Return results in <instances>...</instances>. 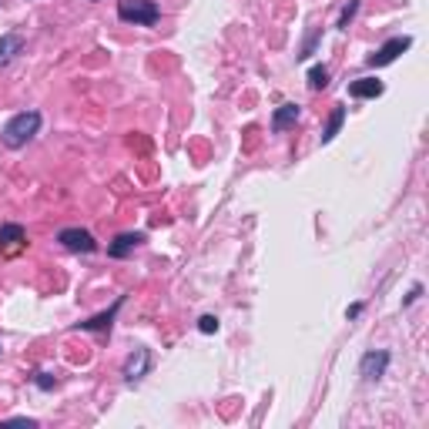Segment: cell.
<instances>
[{
	"label": "cell",
	"mask_w": 429,
	"mask_h": 429,
	"mask_svg": "<svg viewBox=\"0 0 429 429\" xmlns=\"http://www.w3.org/2000/svg\"><path fill=\"white\" fill-rule=\"evenodd\" d=\"M57 242H61L64 248H71V252H94V248H97L94 235L84 229H64L61 235H57Z\"/></svg>",
	"instance_id": "cell-5"
},
{
	"label": "cell",
	"mask_w": 429,
	"mask_h": 429,
	"mask_svg": "<svg viewBox=\"0 0 429 429\" xmlns=\"http://www.w3.org/2000/svg\"><path fill=\"white\" fill-rule=\"evenodd\" d=\"M37 386H41V389H50V386H54V379H50L47 372H41V379H37Z\"/></svg>",
	"instance_id": "cell-17"
},
{
	"label": "cell",
	"mask_w": 429,
	"mask_h": 429,
	"mask_svg": "<svg viewBox=\"0 0 429 429\" xmlns=\"http://www.w3.org/2000/svg\"><path fill=\"white\" fill-rule=\"evenodd\" d=\"M141 242H144V235H141V231H124V235H118V238L111 242L107 255H111V259H128V255H131Z\"/></svg>",
	"instance_id": "cell-7"
},
{
	"label": "cell",
	"mask_w": 429,
	"mask_h": 429,
	"mask_svg": "<svg viewBox=\"0 0 429 429\" xmlns=\"http://www.w3.org/2000/svg\"><path fill=\"white\" fill-rule=\"evenodd\" d=\"M148 369H151V353H148V349H138V353L124 362V379H128V383H138V379L148 376Z\"/></svg>",
	"instance_id": "cell-6"
},
{
	"label": "cell",
	"mask_w": 429,
	"mask_h": 429,
	"mask_svg": "<svg viewBox=\"0 0 429 429\" xmlns=\"http://www.w3.org/2000/svg\"><path fill=\"white\" fill-rule=\"evenodd\" d=\"M342 121H346V107L339 104V107H332V114H329V124H325V131H322V144H329V141L336 138Z\"/></svg>",
	"instance_id": "cell-13"
},
{
	"label": "cell",
	"mask_w": 429,
	"mask_h": 429,
	"mask_svg": "<svg viewBox=\"0 0 429 429\" xmlns=\"http://www.w3.org/2000/svg\"><path fill=\"white\" fill-rule=\"evenodd\" d=\"M124 306V299H118L114 306L107 308V312H101V315H94V319L88 322H77V329H84V332H101V329H111V322H114V315H118V308Z\"/></svg>",
	"instance_id": "cell-8"
},
{
	"label": "cell",
	"mask_w": 429,
	"mask_h": 429,
	"mask_svg": "<svg viewBox=\"0 0 429 429\" xmlns=\"http://www.w3.org/2000/svg\"><path fill=\"white\" fill-rule=\"evenodd\" d=\"M24 242H27V235L20 225H0V248L4 252H17Z\"/></svg>",
	"instance_id": "cell-10"
},
{
	"label": "cell",
	"mask_w": 429,
	"mask_h": 429,
	"mask_svg": "<svg viewBox=\"0 0 429 429\" xmlns=\"http://www.w3.org/2000/svg\"><path fill=\"white\" fill-rule=\"evenodd\" d=\"M295 121H299V104H282L275 111V118H272V128H275V131H285V128H292Z\"/></svg>",
	"instance_id": "cell-12"
},
{
	"label": "cell",
	"mask_w": 429,
	"mask_h": 429,
	"mask_svg": "<svg viewBox=\"0 0 429 429\" xmlns=\"http://www.w3.org/2000/svg\"><path fill=\"white\" fill-rule=\"evenodd\" d=\"M118 17H121L124 24L151 27V24H158L161 11H158V4H154V0H121V4H118Z\"/></svg>",
	"instance_id": "cell-2"
},
{
	"label": "cell",
	"mask_w": 429,
	"mask_h": 429,
	"mask_svg": "<svg viewBox=\"0 0 429 429\" xmlns=\"http://www.w3.org/2000/svg\"><path fill=\"white\" fill-rule=\"evenodd\" d=\"M20 50H24V37H20V34H4V37H0V67L14 61Z\"/></svg>",
	"instance_id": "cell-11"
},
{
	"label": "cell",
	"mask_w": 429,
	"mask_h": 429,
	"mask_svg": "<svg viewBox=\"0 0 429 429\" xmlns=\"http://www.w3.org/2000/svg\"><path fill=\"white\" fill-rule=\"evenodd\" d=\"M37 128H41V114H37V111H20V114H14L11 121L4 124L0 141H4L7 148H24V144L37 135Z\"/></svg>",
	"instance_id": "cell-1"
},
{
	"label": "cell",
	"mask_w": 429,
	"mask_h": 429,
	"mask_svg": "<svg viewBox=\"0 0 429 429\" xmlns=\"http://www.w3.org/2000/svg\"><path fill=\"white\" fill-rule=\"evenodd\" d=\"M325 84H329V71H325L322 64H315V67L308 71V88H312V91H322Z\"/></svg>",
	"instance_id": "cell-14"
},
{
	"label": "cell",
	"mask_w": 429,
	"mask_h": 429,
	"mask_svg": "<svg viewBox=\"0 0 429 429\" xmlns=\"http://www.w3.org/2000/svg\"><path fill=\"white\" fill-rule=\"evenodd\" d=\"M198 329L205 332V336H212V332H218V319H214V315H201V319H198Z\"/></svg>",
	"instance_id": "cell-16"
},
{
	"label": "cell",
	"mask_w": 429,
	"mask_h": 429,
	"mask_svg": "<svg viewBox=\"0 0 429 429\" xmlns=\"http://www.w3.org/2000/svg\"><path fill=\"white\" fill-rule=\"evenodd\" d=\"M386 366H389V353L379 349V353H366L362 355V362H359V376L366 379V383H376V379H383L386 376Z\"/></svg>",
	"instance_id": "cell-4"
},
{
	"label": "cell",
	"mask_w": 429,
	"mask_h": 429,
	"mask_svg": "<svg viewBox=\"0 0 429 429\" xmlns=\"http://www.w3.org/2000/svg\"><path fill=\"white\" fill-rule=\"evenodd\" d=\"M355 11H359V0H349L346 11H342V17H339V27H342V31H349V20L355 17Z\"/></svg>",
	"instance_id": "cell-15"
},
{
	"label": "cell",
	"mask_w": 429,
	"mask_h": 429,
	"mask_svg": "<svg viewBox=\"0 0 429 429\" xmlns=\"http://www.w3.org/2000/svg\"><path fill=\"white\" fill-rule=\"evenodd\" d=\"M383 91L386 88H383L379 77H359V81L349 84V94H353V97H379Z\"/></svg>",
	"instance_id": "cell-9"
},
{
	"label": "cell",
	"mask_w": 429,
	"mask_h": 429,
	"mask_svg": "<svg viewBox=\"0 0 429 429\" xmlns=\"http://www.w3.org/2000/svg\"><path fill=\"white\" fill-rule=\"evenodd\" d=\"M413 47V37H393V41H386L376 54H369L366 57V64L369 67H386V64H393L402 54V50H409Z\"/></svg>",
	"instance_id": "cell-3"
},
{
	"label": "cell",
	"mask_w": 429,
	"mask_h": 429,
	"mask_svg": "<svg viewBox=\"0 0 429 429\" xmlns=\"http://www.w3.org/2000/svg\"><path fill=\"white\" fill-rule=\"evenodd\" d=\"M359 312H362V306H359V302H355V306H349V312H346V315H349V319H355V315H359Z\"/></svg>",
	"instance_id": "cell-18"
}]
</instances>
